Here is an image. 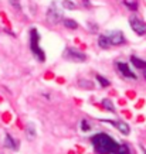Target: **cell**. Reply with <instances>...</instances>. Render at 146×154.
<instances>
[{
	"instance_id": "6da1fadb",
	"label": "cell",
	"mask_w": 146,
	"mask_h": 154,
	"mask_svg": "<svg viewBox=\"0 0 146 154\" xmlns=\"http://www.w3.org/2000/svg\"><path fill=\"white\" fill-rule=\"evenodd\" d=\"M91 143L94 146V150L97 151V154H115L119 147L115 139L106 133H98V134L92 136Z\"/></svg>"
},
{
	"instance_id": "7a4b0ae2",
	"label": "cell",
	"mask_w": 146,
	"mask_h": 154,
	"mask_svg": "<svg viewBox=\"0 0 146 154\" xmlns=\"http://www.w3.org/2000/svg\"><path fill=\"white\" fill-rule=\"evenodd\" d=\"M30 50L33 52V55L37 58L40 62L46 61V54L40 48V34H38L37 28H31L30 30Z\"/></svg>"
},
{
	"instance_id": "3957f363",
	"label": "cell",
	"mask_w": 146,
	"mask_h": 154,
	"mask_svg": "<svg viewBox=\"0 0 146 154\" xmlns=\"http://www.w3.org/2000/svg\"><path fill=\"white\" fill-rule=\"evenodd\" d=\"M64 58H67L68 61H72V62H84L87 60V55H85L84 52L78 51L77 48L68 47L64 51Z\"/></svg>"
},
{
	"instance_id": "277c9868",
	"label": "cell",
	"mask_w": 146,
	"mask_h": 154,
	"mask_svg": "<svg viewBox=\"0 0 146 154\" xmlns=\"http://www.w3.org/2000/svg\"><path fill=\"white\" fill-rule=\"evenodd\" d=\"M106 37H108L109 42H111V45H121V44H125V35H123L122 31H119V30H112V31H108V33L105 34Z\"/></svg>"
},
{
	"instance_id": "5b68a950",
	"label": "cell",
	"mask_w": 146,
	"mask_h": 154,
	"mask_svg": "<svg viewBox=\"0 0 146 154\" xmlns=\"http://www.w3.org/2000/svg\"><path fill=\"white\" fill-rule=\"evenodd\" d=\"M129 24H131V28H132L138 35L146 34V23L145 21H142V20L136 19V17H131V19H129Z\"/></svg>"
},
{
	"instance_id": "8992f818",
	"label": "cell",
	"mask_w": 146,
	"mask_h": 154,
	"mask_svg": "<svg viewBox=\"0 0 146 154\" xmlns=\"http://www.w3.org/2000/svg\"><path fill=\"white\" fill-rule=\"evenodd\" d=\"M115 65H116L118 71L121 72V75H123L125 78H128V79H136V74L131 71V68L128 66V64H125V62H121V61H118V62H116Z\"/></svg>"
},
{
	"instance_id": "52a82bcc",
	"label": "cell",
	"mask_w": 146,
	"mask_h": 154,
	"mask_svg": "<svg viewBox=\"0 0 146 154\" xmlns=\"http://www.w3.org/2000/svg\"><path fill=\"white\" fill-rule=\"evenodd\" d=\"M47 19H48V21H50V23L57 24L58 21H61L62 13L57 9V6L52 5V6H50V9H48V11H47Z\"/></svg>"
},
{
	"instance_id": "ba28073f",
	"label": "cell",
	"mask_w": 146,
	"mask_h": 154,
	"mask_svg": "<svg viewBox=\"0 0 146 154\" xmlns=\"http://www.w3.org/2000/svg\"><path fill=\"white\" fill-rule=\"evenodd\" d=\"M105 123H109V125H112V126H115L116 129H118L122 134L128 136L129 133H131V129H129V125L128 123H125V122H115V120H104Z\"/></svg>"
},
{
	"instance_id": "9c48e42d",
	"label": "cell",
	"mask_w": 146,
	"mask_h": 154,
	"mask_svg": "<svg viewBox=\"0 0 146 154\" xmlns=\"http://www.w3.org/2000/svg\"><path fill=\"white\" fill-rule=\"evenodd\" d=\"M5 147L6 149H10V150H17V141L14 140L9 133H7L5 137Z\"/></svg>"
},
{
	"instance_id": "30bf717a",
	"label": "cell",
	"mask_w": 146,
	"mask_h": 154,
	"mask_svg": "<svg viewBox=\"0 0 146 154\" xmlns=\"http://www.w3.org/2000/svg\"><path fill=\"white\" fill-rule=\"evenodd\" d=\"M131 61H132V64L136 66L138 69H146V61L145 60H141V58L132 55L131 57Z\"/></svg>"
},
{
	"instance_id": "8fae6325",
	"label": "cell",
	"mask_w": 146,
	"mask_h": 154,
	"mask_svg": "<svg viewBox=\"0 0 146 154\" xmlns=\"http://www.w3.org/2000/svg\"><path fill=\"white\" fill-rule=\"evenodd\" d=\"M98 45L102 48V50H108V48L111 47V42H109L108 37H106L105 34L99 35V38H98Z\"/></svg>"
},
{
	"instance_id": "7c38bea8",
	"label": "cell",
	"mask_w": 146,
	"mask_h": 154,
	"mask_svg": "<svg viewBox=\"0 0 146 154\" xmlns=\"http://www.w3.org/2000/svg\"><path fill=\"white\" fill-rule=\"evenodd\" d=\"M62 23H64V26H65L67 28H70V30H75V28H78V23L74 21V20H71V19H65Z\"/></svg>"
},
{
	"instance_id": "4fadbf2b",
	"label": "cell",
	"mask_w": 146,
	"mask_h": 154,
	"mask_svg": "<svg viewBox=\"0 0 146 154\" xmlns=\"http://www.w3.org/2000/svg\"><path fill=\"white\" fill-rule=\"evenodd\" d=\"M95 78H97V81H98V84L101 85L102 88H108L109 85H111V82H109V81L106 79V78H104L102 75H97Z\"/></svg>"
},
{
	"instance_id": "5bb4252c",
	"label": "cell",
	"mask_w": 146,
	"mask_h": 154,
	"mask_svg": "<svg viewBox=\"0 0 146 154\" xmlns=\"http://www.w3.org/2000/svg\"><path fill=\"white\" fill-rule=\"evenodd\" d=\"M102 106L108 110V112H111V113H115V107H113V103L109 100V99H104L102 100Z\"/></svg>"
},
{
	"instance_id": "9a60e30c",
	"label": "cell",
	"mask_w": 146,
	"mask_h": 154,
	"mask_svg": "<svg viewBox=\"0 0 146 154\" xmlns=\"http://www.w3.org/2000/svg\"><path fill=\"white\" fill-rule=\"evenodd\" d=\"M123 3H125V6H126L129 10H133V11L138 10V3L135 0H123Z\"/></svg>"
},
{
	"instance_id": "2e32d148",
	"label": "cell",
	"mask_w": 146,
	"mask_h": 154,
	"mask_svg": "<svg viewBox=\"0 0 146 154\" xmlns=\"http://www.w3.org/2000/svg\"><path fill=\"white\" fill-rule=\"evenodd\" d=\"M62 7L67 10H75L77 6L74 5V2H71V0H62Z\"/></svg>"
},
{
	"instance_id": "e0dca14e",
	"label": "cell",
	"mask_w": 146,
	"mask_h": 154,
	"mask_svg": "<svg viewBox=\"0 0 146 154\" xmlns=\"http://www.w3.org/2000/svg\"><path fill=\"white\" fill-rule=\"evenodd\" d=\"M115 154H131V150H129V147H128L126 144H119V147Z\"/></svg>"
},
{
	"instance_id": "ac0fdd59",
	"label": "cell",
	"mask_w": 146,
	"mask_h": 154,
	"mask_svg": "<svg viewBox=\"0 0 146 154\" xmlns=\"http://www.w3.org/2000/svg\"><path fill=\"white\" fill-rule=\"evenodd\" d=\"M26 131H27L28 139H34V137H36V130H34V127L31 126V125H28L27 129H26Z\"/></svg>"
},
{
	"instance_id": "d6986e66",
	"label": "cell",
	"mask_w": 146,
	"mask_h": 154,
	"mask_svg": "<svg viewBox=\"0 0 146 154\" xmlns=\"http://www.w3.org/2000/svg\"><path fill=\"white\" fill-rule=\"evenodd\" d=\"M81 130L82 131H88V130H91V126H90V123H88V120H82L81 122Z\"/></svg>"
},
{
	"instance_id": "ffe728a7",
	"label": "cell",
	"mask_w": 146,
	"mask_h": 154,
	"mask_svg": "<svg viewBox=\"0 0 146 154\" xmlns=\"http://www.w3.org/2000/svg\"><path fill=\"white\" fill-rule=\"evenodd\" d=\"M9 2L14 9H21V2L20 0H9Z\"/></svg>"
},
{
	"instance_id": "44dd1931",
	"label": "cell",
	"mask_w": 146,
	"mask_h": 154,
	"mask_svg": "<svg viewBox=\"0 0 146 154\" xmlns=\"http://www.w3.org/2000/svg\"><path fill=\"white\" fill-rule=\"evenodd\" d=\"M80 86H82V88H88V89H92V85H91V82L88 81H84V79H81L80 81Z\"/></svg>"
},
{
	"instance_id": "7402d4cb",
	"label": "cell",
	"mask_w": 146,
	"mask_h": 154,
	"mask_svg": "<svg viewBox=\"0 0 146 154\" xmlns=\"http://www.w3.org/2000/svg\"><path fill=\"white\" fill-rule=\"evenodd\" d=\"M82 3H84V6H85V7H90V6H91L90 0H82Z\"/></svg>"
},
{
	"instance_id": "603a6c76",
	"label": "cell",
	"mask_w": 146,
	"mask_h": 154,
	"mask_svg": "<svg viewBox=\"0 0 146 154\" xmlns=\"http://www.w3.org/2000/svg\"><path fill=\"white\" fill-rule=\"evenodd\" d=\"M143 76H145V79H146V69H143Z\"/></svg>"
}]
</instances>
